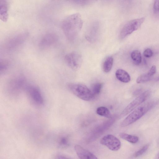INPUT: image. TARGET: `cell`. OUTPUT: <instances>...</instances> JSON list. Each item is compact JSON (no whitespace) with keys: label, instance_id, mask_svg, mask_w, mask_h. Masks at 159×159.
Returning <instances> with one entry per match:
<instances>
[{"label":"cell","instance_id":"277c9868","mask_svg":"<svg viewBox=\"0 0 159 159\" xmlns=\"http://www.w3.org/2000/svg\"><path fill=\"white\" fill-rule=\"evenodd\" d=\"M145 20L144 17L130 20L126 23L122 28L120 34V39H123L137 30Z\"/></svg>","mask_w":159,"mask_h":159},{"label":"cell","instance_id":"4fadbf2b","mask_svg":"<svg viewBox=\"0 0 159 159\" xmlns=\"http://www.w3.org/2000/svg\"><path fill=\"white\" fill-rule=\"evenodd\" d=\"M115 75L117 79L120 81L127 83L130 80V77L129 74L125 70L119 69L116 71Z\"/></svg>","mask_w":159,"mask_h":159},{"label":"cell","instance_id":"ffe728a7","mask_svg":"<svg viewBox=\"0 0 159 159\" xmlns=\"http://www.w3.org/2000/svg\"><path fill=\"white\" fill-rule=\"evenodd\" d=\"M152 77L147 73L142 74L137 78L136 82L137 83H140L149 81L152 79Z\"/></svg>","mask_w":159,"mask_h":159},{"label":"cell","instance_id":"5bb4252c","mask_svg":"<svg viewBox=\"0 0 159 159\" xmlns=\"http://www.w3.org/2000/svg\"><path fill=\"white\" fill-rule=\"evenodd\" d=\"M6 0H0V18L5 21L8 17L7 5Z\"/></svg>","mask_w":159,"mask_h":159},{"label":"cell","instance_id":"cb8c5ba5","mask_svg":"<svg viewBox=\"0 0 159 159\" xmlns=\"http://www.w3.org/2000/svg\"><path fill=\"white\" fill-rule=\"evenodd\" d=\"M153 11L155 15H159V0H154Z\"/></svg>","mask_w":159,"mask_h":159},{"label":"cell","instance_id":"30bf717a","mask_svg":"<svg viewBox=\"0 0 159 159\" xmlns=\"http://www.w3.org/2000/svg\"><path fill=\"white\" fill-rule=\"evenodd\" d=\"M27 92L31 99L35 104L41 105L44 101L39 89L34 86H30L27 88Z\"/></svg>","mask_w":159,"mask_h":159},{"label":"cell","instance_id":"e0dca14e","mask_svg":"<svg viewBox=\"0 0 159 159\" xmlns=\"http://www.w3.org/2000/svg\"><path fill=\"white\" fill-rule=\"evenodd\" d=\"M96 113L101 116L108 118H111V115L109 109L106 107L101 106L98 107L96 110Z\"/></svg>","mask_w":159,"mask_h":159},{"label":"cell","instance_id":"83f0119b","mask_svg":"<svg viewBox=\"0 0 159 159\" xmlns=\"http://www.w3.org/2000/svg\"><path fill=\"white\" fill-rule=\"evenodd\" d=\"M158 158H159V155H158Z\"/></svg>","mask_w":159,"mask_h":159},{"label":"cell","instance_id":"d6986e66","mask_svg":"<svg viewBox=\"0 0 159 159\" xmlns=\"http://www.w3.org/2000/svg\"><path fill=\"white\" fill-rule=\"evenodd\" d=\"M102 86V83L100 82L94 83L92 85L90 90L95 98L100 93Z\"/></svg>","mask_w":159,"mask_h":159},{"label":"cell","instance_id":"484cf974","mask_svg":"<svg viewBox=\"0 0 159 159\" xmlns=\"http://www.w3.org/2000/svg\"><path fill=\"white\" fill-rule=\"evenodd\" d=\"M153 54V52L151 49L149 48H148L145 49L143 52V55L147 57H151Z\"/></svg>","mask_w":159,"mask_h":159},{"label":"cell","instance_id":"3957f363","mask_svg":"<svg viewBox=\"0 0 159 159\" xmlns=\"http://www.w3.org/2000/svg\"><path fill=\"white\" fill-rule=\"evenodd\" d=\"M68 87L73 94L83 100L90 101L95 98L90 89L83 84H70Z\"/></svg>","mask_w":159,"mask_h":159},{"label":"cell","instance_id":"d4e9b609","mask_svg":"<svg viewBox=\"0 0 159 159\" xmlns=\"http://www.w3.org/2000/svg\"><path fill=\"white\" fill-rule=\"evenodd\" d=\"M68 138L66 137L61 138L59 141V144L60 146H65L68 145Z\"/></svg>","mask_w":159,"mask_h":159},{"label":"cell","instance_id":"ac0fdd59","mask_svg":"<svg viewBox=\"0 0 159 159\" xmlns=\"http://www.w3.org/2000/svg\"><path fill=\"white\" fill-rule=\"evenodd\" d=\"M131 57L135 65H138L141 63L142 57L141 53L139 50H134L132 51L131 54Z\"/></svg>","mask_w":159,"mask_h":159},{"label":"cell","instance_id":"7402d4cb","mask_svg":"<svg viewBox=\"0 0 159 159\" xmlns=\"http://www.w3.org/2000/svg\"><path fill=\"white\" fill-rule=\"evenodd\" d=\"M149 146L148 144H146L143 146L134 153V157H137L142 155L147 151Z\"/></svg>","mask_w":159,"mask_h":159},{"label":"cell","instance_id":"5b68a950","mask_svg":"<svg viewBox=\"0 0 159 159\" xmlns=\"http://www.w3.org/2000/svg\"><path fill=\"white\" fill-rule=\"evenodd\" d=\"M150 94V91L147 90L137 97L124 109L120 114V117H124L137 108L147 99Z\"/></svg>","mask_w":159,"mask_h":159},{"label":"cell","instance_id":"44dd1931","mask_svg":"<svg viewBox=\"0 0 159 159\" xmlns=\"http://www.w3.org/2000/svg\"><path fill=\"white\" fill-rule=\"evenodd\" d=\"M98 0H72L75 4L80 5H86L90 4Z\"/></svg>","mask_w":159,"mask_h":159},{"label":"cell","instance_id":"2e32d148","mask_svg":"<svg viewBox=\"0 0 159 159\" xmlns=\"http://www.w3.org/2000/svg\"><path fill=\"white\" fill-rule=\"evenodd\" d=\"M113 58L112 57H107L104 60L103 65V71L106 73L109 72L112 66Z\"/></svg>","mask_w":159,"mask_h":159},{"label":"cell","instance_id":"9c48e42d","mask_svg":"<svg viewBox=\"0 0 159 159\" xmlns=\"http://www.w3.org/2000/svg\"><path fill=\"white\" fill-rule=\"evenodd\" d=\"M26 82L25 77L19 75L12 78L7 84V89L11 92L16 93L20 91L25 86Z\"/></svg>","mask_w":159,"mask_h":159},{"label":"cell","instance_id":"8fae6325","mask_svg":"<svg viewBox=\"0 0 159 159\" xmlns=\"http://www.w3.org/2000/svg\"><path fill=\"white\" fill-rule=\"evenodd\" d=\"M58 40V37L56 34L48 33L42 37L39 42V46L42 48H47L53 45Z\"/></svg>","mask_w":159,"mask_h":159},{"label":"cell","instance_id":"4316f807","mask_svg":"<svg viewBox=\"0 0 159 159\" xmlns=\"http://www.w3.org/2000/svg\"><path fill=\"white\" fill-rule=\"evenodd\" d=\"M156 68L155 65L153 66L147 73L150 76L152 77L156 72Z\"/></svg>","mask_w":159,"mask_h":159},{"label":"cell","instance_id":"8992f818","mask_svg":"<svg viewBox=\"0 0 159 159\" xmlns=\"http://www.w3.org/2000/svg\"><path fill=\"white\" fill-rule=\"evenodd\" d=\"M27 36V33H23L10 37L5 41L4 48L8 50H11L17 47L25 42Z\"/></svg>","mask_w":159,"mask_h":159},{"label":"cell","instance_id":"7a4b0ae2","mask_svg":"<svg viewBox=\"0 0 159 159\" xmlns=\"http://www.w3.org/2000/svg\"><path fill=\"white\" fill-rule=\"evenodd\" d=\"M152 101L148 102L139 106L130 113L120 124L121 127L127 126L135 122L150 110L153 106Z\"/></svg>","mask_w":159,"mask_h":159},{"label":"cell","instance_id":"ba28073f","mask_svg":"<svg viewBox=\"0 0 159 159\" xmlns=\"http://www.w3.org/2000/svg\"><path fill=\"white\" fill-rule=\"evenodd\" d=\"M100 143L113 151L118 150L121 146L120 140L112 134H107L103 136L101 139Z\"/></svg>","mask_w":159,"mask_h":159},{"label":"cell","instance_id":"7c38bea8","mask_svg":"<svg viewBox=\"0 0 159 159\" xmlns=\"http://www.w3.org/2000/svg\"><path fill=\"white\" fill-rule=\"evenodd\" d=\"M74 149L77 156L80 159H97L96 157L92 153L79 145H75Z\"/></svg>","mask_w":159,"mask_h":159},{"label":"cell","instance_id":"603a6c76","mask_svg":"<svg viewBox=\"0 0 159 159\" xmlns=\"http://www.w3.org/2000/svg\"><path fill=\"white\" fill-rule=\"evenodd\" d=\"M9 63L6 60H2L0 63V71L1 73H2L7 70L9 67Z\"/></svg>","mask_w":159,"mask_h":159},{"label":"cell","instance_id":"52a82bcc","mask_svg":"<svg viewBox=\"0 0 159 159\" xmlns=\"http://www.w3.org/2000/svg\"><path fill=\"white\" fill-rule=\"evenodd\" d=\"M64 60L65 63L69 67L75 70L78 69L80 67L82 61L80 54L75 52L66 55Z\"/></svg>","mask_w":159,"mask_h":159},{"label":"cell","instance_id":"6da1fadb","mask_svg":"<svg viewBox=\"0 0 159 159\" xmlns=\"http://www.w3.org/2000/svg\"><path fill=\"white\" fill-rule=\"evenodd\" d=\"M83 24L81 15L79 13H75L68 16L63 20L62 29L67 39L72 40L80 30Z\"/></svg>","mask_w":159,"mask_h":159},{"label":"cell","instance_id":"9a60e30c","mask_svg":"<svg viewBox=\"0 0 159 159\" xmlns=\"http://www.w3.org/2000/svg\"><path fill=\"white\" fill-rule=\"evenodd\" d=\"M119 135L121 138L132 143H136L139 140V138L137 136L125 133H120Z\"/></svg>","mask_w":159,"mask_h":159}]
</instances>
